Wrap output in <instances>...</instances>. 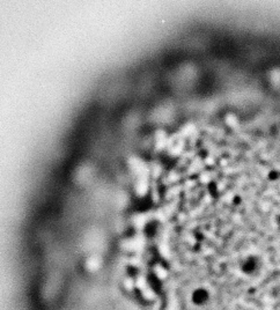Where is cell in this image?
I'll return each instance as SVG.
<instances>
[{
	"mask_svg": "<svg viewBox=\"0 0 280 310\" xmlns=\"http://www.w3.org/2000/svg\"><path fill=\"white\" fill-rule=\"evenodd\" d=\"M211 301V292L208 287L198 286L190 293V302L194 307H205Z\"/></svg>",
	"mask_w": 280,
	"mask_h": 310,
	"instance_id": "cell-1",
	"label": "cell"
},
{
	"mask_svg": "<svg viewBox=\"0 0 280 310\" xmlns=\"http://www.w3.org/2000/svg\"><path fill=\"white\" fill-rule=\"evenodd\" d=\"M260 260L255 256H249L243 260L240 265V270L246 276H256L260 270Z\"/></svg>",
	"mask_w": 280,
	"mask_h": 310,
	"instance_id": "cell-2",
	"label": "cell"
},
{
	"mask_svg": "<svg viewBox=\"0 0 280 310\" xmlns=\"http://www.w3.org/2000/svg\"><path fill=\"white\" fill-rule=\"evenodd\" d=\"M102 265L103 262L100 256H98V254H90V256H88L86 260H84L82 268L87 274H96V273L100 272Z\"/></svg>",
	"mask_w": 280,
	"mask_h": 310,
	"instance_id": "cell-3",
	"label": "cell"
},
{
	"mask_svg": "<svg viewBox=\"0 0 280 310\" xmlns=\"http://www.w3.org/2000/svg\"><path fill=\"white\" fill-rule=\"evenodd\" d=\"M277 221H278V226H279V228H280V216H278V219H277Z\"/></svg>",
	"mask_w": 280,
	"mask_h": 310,
	"instance_id": "cell-4",
	"label": "cell"
}]
</instances>
